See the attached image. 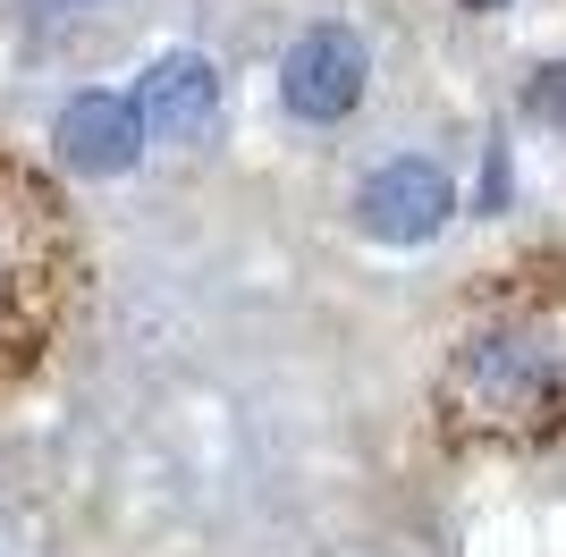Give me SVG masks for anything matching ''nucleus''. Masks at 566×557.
<instances>
[{"instance_id":"obj_7","label":"nucleus","mask_w":566,"mask_h":557,"mask_svg":"<svg viewBox=\"0 0 566 557\" xmlns=\"http://www.w3.org/2000/svg\"><path fill=\"white\" fill-rule=\"evenodd\" d=\"M465 9H499V0H465Z\"/></svg>"},{"instance_id":"obj_4","label":"nucleus","mask_w":566,"mask_h":557,"mask_svg":"<svg viewBox=\"0 0 566 557\" xmlns=\"http://www.w3.org/2000/svg\"><path fill=\"white\" fill-rule=\"evenodd\" d=\"M127 102H136L144 136H169V144H178V136H203V127L220 118V69L203 60V51H161Z\"/></svg>"},{"instance_id":"obj_1","label":"nucleus","mask_w":566,"mask_h":557,"mask_svg":"<svg viewBox=\"0 0 566 557\" xmlns=\"http://www.w3.org/2000/svg\"><path fill=\"white\" fill-rule=\"evenodd\" d=\"M440 397L449 414L482 440H524L558 414L566 397V355L549 313H491L473 322L465 338L449 347V371H440Z\"/></svg>"},{"instance_id":"obj_6","label":"nucleus","mask_w":566,"mask_h":557,"mask_svg":"<svg viewBox=\"0 0 566 557\" xmlns=\"http://www.w3.org/2000/svg\"><path fill=\"white\" fill-rule=\"evenodd\" d=\"M524 111L542 118V127H566V60L533 69V85H524Z\"/></svg>"},{"instance_id":"obj_3","label":"nucleus","mask_w":566,"mask_h":557,"mask_svg":"<svg viewBox=\"0 0 566 557\" xmlns=\"http://www.w3.org/2000/svg\"><path fill=\"white\" fill-rule=\"evenodd\" d=\"M364 76H373V60H364V34H355V25H305L280 60L287 111L313 118V127H338V118L364 102Z\"/></svg>"},{"instance_id":"obj_5","label":"nucleus","mask_w":566,"mask_h":557,"mask_svg":"<svg viewBox=\"0 0 566 557\" xmlns=\"http://www.w3.org/2000/svg\"><path fill=\"white\" fill-rule=\"evenodd\" d=\"M51 144L85 178H127L136 153H144V118H136L127 93H76L69 111H60V127H51Z\"/></svg>"},{"instance_id":"obj_2","label":"nucleus","mask_w":566,"mask_h":557,"mask_svg":"<svg viewBox=\"0 0 566 557\" xmlns=\"http://www.w3.org/2000/svg\"><path fill=\"white\" fill-rule=\"evenodd\" d=\"M355 220H364V237H380V245H431V237L457 220V186H449L440 161L398 153V161H380L373 178L355 186Z\"/></svg>"},{"instance_id":"obj_8","label":"nucleus","mask_w":566,"mask_h":557,"mask_svg":"<svg viewBox=\"0 0 566 557\" xmlns=\"http://www.w3.org/2000/svg\"><path fill=\"white\" fill-rule=\"evenodd\" d=\"M0 296H9V278H0Z\"/></svg>"},{"instance_id":"obj_9","label":"nucleus","mask_w":566,"mask_h":557,"mask_svg":"<svg viewBox=\"0 0 566 557\" xmlns=\"http://www.w3.org/2000/svg\"><path fill=\"white\" fill-rule=\"evenodd\" d=\"M558 355H566V338H558Z\"/></svg>"}]
</instances>
